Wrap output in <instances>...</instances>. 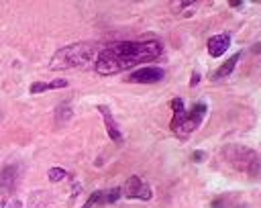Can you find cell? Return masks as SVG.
Here are the masks:
<instances>
[{"instance_id": "cell-8", "label": "cell", "mask_w": 261, "mask_h": 208, "mask_svg": "<svg viewBox=\"0 0 261 208\" xmlns=\"http://www.w3.org/2000/svg\"><path fill=\"white\" fill-rule=\"evenodd\" d=\"M228 45H230V35H226V33L214 35V37L208 39V53L212 57H220V55H224Z\"/></svg>"}, {"instance_id": "cell-11", "label": "cell", "mask_w": 261, "mask_h": 208, "mask_svg": "<svg viewBox=\"0 0 261 208\" xmlns=\"http://www.w3.org/2000/svg\"><path fill=\"white\" fill-rule=\"evenodd\" d=\"M65 86H67V80L57 77L53 82H33L29 92L31 94H39V92H45V90H55V88H65Z\"/></svg>"}, {"instance_id": "cell-16", "label": "cell", "mask_w": 261, "mask_h": 208, "mask_svg": "<svg viewBox=\"0 0 261 208\" xmlns=\"http://www.w3.org/2000/svg\"><path fill=\"white\" fill-rule=\"evenodd\" d=\"M198 82H200V73H198V71H194V73H192V80H190V86L194 88Z\"/></svg>"}, {"instance_id": "cell-2", "label": "cell", "mask_w": 261, "mask_h": 208, "mask_svg": "<svg viewBox=\"0 0 261 208\" xmlns=\"http://www.w3.org/2000/svg\"><path fill=\"white\" fill-rule=\"evenodd\" d=\"M104 47L100 43H92V41H80V43H71L67 47H61L59 51L53 53L49 67L55 71L61 69H71V67H84L88 63H96L100 51Z\"/></svg>"}, {"instance_id": "cell-6", "label": "cell", "mask_w": 261, "mask_h": 208, "mask_svg": "<svg viewBox=\"0 0 261 208\" xmlns=\"http://www.w3.org/2000/svg\"><path fill=\"white\" fill-rule=\"evenodd\" d=\"M165 75V69L163 67H141V69H135L126 82H133V84H155V82H161Z\"/></svg>"}, {"instance_id": "cell-10", "label": "cell", "mask_w": 261, "mask_h": 208, "mask_svg": "<svg viewBox=\"0 0 261 208\" xmlns=\"http://www.w3.org/2000/svg\"><path fill=\"white\" fill-rule=\"evenodd\" d=\"M239 59H241V51H239V53H234L232 57H228V59H226V61H224V63H222V65H220V67H218V69H216V71L212 73V80L216 82V80H222V77H226V75H230Z\"/></svg>"}, {"instance_id": "cell-4", "label": "cell", "mask_w": 261, "mask_h": 208, "mask_svg": "<svg viewBox=\"0 0 261 208\" xmlns=\"http://www.w3.org/2000/svg\"><path fill=\"white\" fill-rule=\"evenodd\" d=\"M222 159L237 171L241 173H249V175H255L261 171V153H257L255 149L251 147H245V145H224L222 151H220Z\"/></svg>"}, {"instance_id": "cell-13", "label": "cell", "mask_w": 261, "mask_h": 208, "mask_svg": "<svg viewBox=\"0 0 261 208\" xmlns=\"http://www.w3.org/2000/svg\"><path fill=\"white\" fill-rule=\"evenodd\" d=\"M55 118H57L59 124H63L65 120L71 118V108H69L67 104H59V108H57V112H55Z\"/></svg>"}, {"instance_id": "cell-1", "label": "cell", "mask_w": 261, "mask_h": 208, "mask_svg": "<svg viewBox=\"0 0 261 208\" xmlns=\"http://www.w3.org/2000/svg\"><path fill=\"white\" fill-rule=\"evenodd\" d=\"M163 43L159 41H122L108 45L100 51L94 69L100 75H112L124 69H130L139 63L157 59L163 55Z\"/></svg>"}, {"instance_id": "cell-3", "label": "cell", "mask_w": 261, "mask_h": 208, "mask_svg": "<svg viewBox=\"0 0 261 208\" xmlns=\"http://www.w3.org/2000/svg\"><path fill=\"white\" fill-rule=\"evenodd\" d=\"M171 110H173L171 131H173L175 137L186 139L192 131H196L202 124V118L206 114V104L204 102H198L190 110H186L184 108V100L181 98H173L171 100Z\"/></svg>"}, {"instance_id": "cell-18", "label": "cell", "mask_w": 261, "mask_h": 208, "mask_svg": "<svg viewBox=\"0 0 261 208\" xmlns=\"http://www.w3.org/2000/svg\"><path fill=\"white\" fill-rule=\"evenodd\" d=\"M230 6H232V8H243L245 4H243V2H239V0H232V2H230Z\"/></svg>"}, {"instance_id": "cell-17", "label": "cell", "mask_w": 261, "mask_h": 208, "mask_svg": "<svg viewBox=\"0 0 261 208\" xmlns=\"http://www.w3.org/2000/svg\"><path fill=\"white\" fill-rule=\"evenodd\" d=\"M192 159H194V161H202V159H204V151H194V153H192Z\"/></svg>"}, {"instance_id": "cell-7", "label": "cell", "mask_w": 261, "mask_h": 208, "mask_svg": "<svg viewBox=\"0 0 261 208\" xmlns=\"http://www.w3.org/2000/svg\"><path fill=\"white\" fill-rule=\"evenodd\" d=\"M98 112L102 114V118H104V124H106V133H108V137L114 141V143H122V133L118 131V124H116V120H114V116H112V112L108 110V106H98Z\"/></svg>"}, {"instance_id": "cell-5", "label": "cell", "mask_w": 261, "mask_h": 208, "mask_svg": "<svg viewBox=\"0 0 261 208\" xmlns=\"http://www.w3.org/2000/svg\"><path fill=\"white\" fill-rule=\"evenodd\" d=\"M120 192H122V196H126V198H137V200H151V196H153L151 186H149L147 181H143L139 175H130V177L124 181V186L120 188Z\"/></svg>"}, {"instance_id": "cell-12", "label": "cell", "mask_w": 261, "mask_h": 208, "mask_svg": "<svg viewBox=\"0 0 261 208\" xmlns=\"http://www.w3.org/2000/svg\"><path fill=\"white\" fill-rule=\"evenodd\" d=\"M122 196L120 188H110V190H102V204H112Z\"/></svg>"}, {"instance_id": "cell-9", "label": "cell", "mask_w": 261, "mask_h": 208, "mask_svg": "<svg viewBox=\"0 0 261 208\" xmlns=\"http://www.w3.org/2000/svg\"><path fill=\"white\" fill-rule=\"evenodd\" d=\"M16 186V165H4L0 169V194H10Z\"/></svg>"}, {"instance_id": "cell-15", "label": "cell", "mask_w": 261, "mask_h": 208, "mask_svg": "<svg viewBox=\"0 0 261 208\" xmlns=\"http://www.w3.org/2000/svg\"><path fill=\"white\" fill-rule=\"evenodd\" d=\"M47 175H49V179H51V181H59V179H63V177L67 175V171H65V169H61V167H51Z\"/></svg>"}, {"instance_id": "cell-14", "label": "cell", "mask_w": 261, "mask_h": 208, "mask_svg": "<svg viewBox=\"0 0 261 208\" xmlns=\"http://www.w3.org/2000/svg\"><path fill=\"white\" fill-rule=\"evenodd\" d=\"M94 204H102V190H96V192H92V194H90V198L86 200L84 208H92Z\"/></svg>"}]
</instances>
